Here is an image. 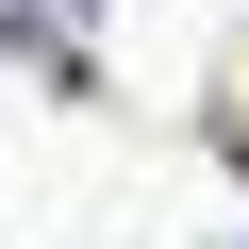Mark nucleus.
Masks as SVG:
<instances>
[{
	"mask_svg": "<svg viewBox=\"0 0 249 249\" xmlns=\"http://www.w3.org/2000/svg\"><path fill=\"white\" fill-rule=\"evenodd\" d=\"M0 50H34L50 83H83L100 50H83V0H0Z\"/></svg>",
	"mask_w": 249,
	"mask_h": 249,
	"instance_id": "obj_1",
	"label": "nucleus"
},
{
	"mask_svg": "<svg viewBox=\"0 0 249 249\" xmlns=\"http://www.w3.org/2000/svg\"><path fill=\"white\" fill-rule=\"evenodd\" d=\"M216 150L249 166V34H232V83H216Z\"/></svg>",
	"mask_w": 249,
	"mask_h": 249,
	"instance_id": "obj_2",
	"label": "nucleus"
},
{
	"mask_svg": "<svg viewBox=\"0 0 249 249\" xmlns=\"http://www.w3.org/2000/svg\"><path fill=\"white\" fill-rule=\"evenodd\" d=\"M199 249H249V216H232V232H199Z\"/></svg>",
	"mask_w": 249,
	"mask_h": 249,
	"instance_id": "obj_3",
	"label": "nucleus"
}]
</instances>
